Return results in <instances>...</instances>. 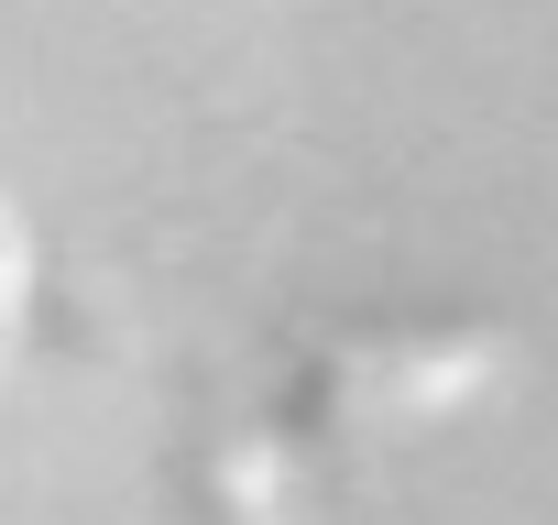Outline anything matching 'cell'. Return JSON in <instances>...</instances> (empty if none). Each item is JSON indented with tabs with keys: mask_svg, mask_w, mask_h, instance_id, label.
<instances>
[{
	"mask_svg": "<svg viewBox=\"0 0 558 525\" xmlns=\"http://www.w3.org/2000/svg\"><path fill=\"white\" fill-rule=\"evenodd\" d=\"M34 296H45V252H34V219L0 197V362L23 351V329H34Z\"/></svg>",
	"mask_w": 558,
	"mask_h": 525,
	"instance_id": "obj_2",
	"label": "cell"
},
{
	"mask_svg": "<svg viewBox=\"0 0 558 525\" xmlns=\"http://www.w3.org/2000/svg\"><path fill=\"white\" fill-rule=\"evenodd\" d=\"M482 383H493V340H471V329H340V340L296 351L286 394H274V427L252 438L263 492H274L286 460H340V449L416 438V427L460 416Z\"/></svg>",
	"mask_w": 558,
	"mask_h": 525,
	"instance_id": "obj_1",
	"label": "cell"
}]
</instances>
